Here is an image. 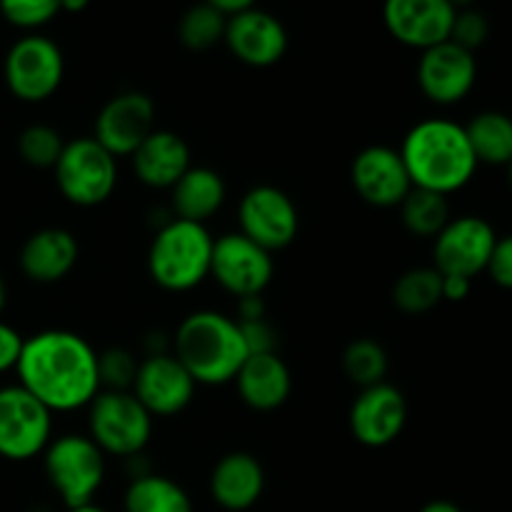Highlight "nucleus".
I'll list each match as a JSON object with an SVG mask.
<instances>
[{
	"instance_id": "f257e3e1",
	"label": "nucleus",
	"mask_w": 512,
	"mask_h": 512,
	"mask_svg": "<svg viewBox=\"0 0 512 512\" xmlns=\"http://www.w3.org/2000/svg\"><path fill=\"white\" fill-rule=\"evenodd\" d=\"M23 385L50 413H73L100 393L98 353L73 330H40L23 340L15 365Z\"/></svg>"
},
{
	"instance_id": "f03ea898",
	"label": "nucleus",
	"mask_w": 512,
	"mask_h": 512,
	"mask_svg": "<svg viewBox=\"0 0 512 512\" xmlns=\"http://www.w3.org/2000/svg\"><path fill=\"white\" fill-rule=\"evenodd\" d=\"M413 188L453 195L463 190L478 170L465 125L448 118H428L415 123L400 145Z\"/></svg>"
},
{
	"instance_id": "7ed1b4c3",
	"label": "nucleus",
	"mask_w": 512,
	"mask_h": 512,
	"mask_svg": "<svg viewBox=\"0 0 512 512\" xmlns=\"http://www.w3.org/2000/svg\"><path fill=\"white\" fill-rule=\"evenodd\" d=\"M170 353L198 385H228L248 358L240 323L220 310H195L180 320Z\"/></svg>"
},
{
	"instance_id": "20e7f679",
	"label": "nucleus",
	"mask_w": 512,
	"mask_h": 512,
	"mask_svg": "<svg viewBox=\"0 0 512 512\" xmlns=\"http://www.w3.org/2000/svg\"><path fill=\"white\" fill-rule=\"evenodd\" d=\"M215 238L208 225L170 218L148 248V275L165 293H188L210 278Z\"/></svg>"
},
{
	"instance_id": "39448f33",
	"label": "nucleus",
	"mask_w": 512,
	"mask_h": 512,
	"mask_svg": "<svg viewBox=\"0 0 512 512\" xmlns=\"http://www.w3.org/2000/svg\"><path fill=\"white\" fill-rule=\"evenodd\" d=\"M153 423L130 390H100L88 405V438L110 458H140L153 438Z\"/></svg>"
},
{
	"instance_id": "423d86ee",
	"label": "nucleus",
	"mask_w": 512,
	"mask_h": 512,
	"mask_svg": "<svg viewBox=\"0 0 512 512\" xmlns=\"http://www.w3.org/2000/svg\"><path fill=\"white\" fill-rule=\"evenodd\" d=\"M53 175L60 195L70 205L95 208L118 188V158H113L93 135L75 138L65 143Z\"/></svg>"
},
{
	"instance_id": "0eeeda50",
	"label": "nucleus",
	"mask_w": 512,
	"mask_h": 512,
	"mask_svg": "<svg viewBox=\"0 0 512 512\" xmlns=\"http://www.w3.org/2000/svg\"><path fill=\"white\" fill-rule=\"evenodd\" d=\"M43 470L65 508H75L90 503L103 485L105 455L88 435L65 433L45 448Z\"/></svg>"
},
{
	"instance_id": "6e6552de",
	"label": "nucleus",
	"mask_w": 512,
	"mask_h": 512,
	"mask_svg": "<svg viewBox=\"0 0 512 512\" xmlns=\"http://www.w3.org/2000/svg\"><path fill=\"white\" fill-rule=\"evenodd\" d=\"M3 78L10 95L20 103H45L63 85V50L55 40L40 33L23 35L5 53Z\"/></svg>"
},
{
	"instance_id": "1a4fd4ad",
	"label": "nucleus",
	"mask_w": 512,
	"mask_h": 512,
	"mask_svg": "<svg viewBox=\"0 0 512 512\" xmlns=\"http://www.w3.org/2000/svg\"><path fill=\"white\" fill-rule=\"evenodd\" d=\"M53 440V413L23 385L0 388V458L25 463L45 453Z\"/></svg>"
},
{
	"instance_id": "9d476101",
	"label": "nucleus",
	"mask_w": 512,
	"mask_h": 512,
	"mask_svg": "<svg viewBox=\"0 0 512 512\" xmlns=\"http://www.w3.org/2000/svg\"><path fill=\"white\" fill-rule=\"evenodd\" d=\"M238 225V233H243L245 238L258 243L268 253H278L298 238V205L275 185H253L238 203Z\"/></svg>"
},
{
	"instance_id": "9b49d317",
	"label": "nucleus",
	"mask_w": 512,
	"mask_h": 512,
	"mask_svg": "<svg viewBox=\"0 0 512 512\" xmlns=\"http://www.w3.org/2000/svg\"><path fill=\"white\" fill-rule=\"evenodd\" d=\"M275 260L273 253L260 248L243 233H225L215 238L210 278L233 298H253L263 295L273 283Z\"/></svg>"
},
{
	"instance_id": "f8f14e48",
	"label": "nucleus",
	"mask_w": 512,
	"mask_h": 512,
	"mask_svg": "<svg viewBox=\"0 0 512 512\" xmlns=\"http://www.w3.org/2000/svg\"><path fill=\"white\" fill-rule=\"evenodd\" d=\"M495 240V228L480 215L450 218L433 238V268L440 275H463L473 280L488 268Z\"/></svg>"
},
{
	"instance_id": "ddd939ff",
	"label": "nucleus",
	"mask_w": 512,
	"mask_h": 512,
	"mask_svg": "<svg viewBox=\"0 0 512 512\" xmlns=\"http://www.w3.org/2000/svg\"><path fill=\"white\" fill-rule=\"evenodd\" d=\"M408 423V400L393 383H378L355 395L348 413L350 435L363 448H388L403 435Z\"/></svg>"
},
{
	"instance_id": "4468645a",
	"label": "nucleus",
	"mask_w": 512,
	"mask_h": 512,
	"mask_svg": "<svg viewBox=\"0 0 512 512\" xmlns=\"http://www.w3.org/2000/svg\"><path fill=\"white\" fill-rule=\"evenodd\" d=\"M198 383L190 378L173 353L145 355L135 373L130 393L143 403L153 418H175L190 408Z\"/></svg>"
},
{
	"instance_id": "2eb2a0df",
	"label": "nucleus",
	"mask_w": 512,
	"mask_h": 512,
	"mask_svg": "<svg viewBox=\"0 0 512 512\" xmlns=\"http://www.w3.org/2000/svg\"><path fill=\"white\" fill-rule=\"evenodd\" d=\"M155 130V103L143 90H123L100 108L93 138L113 158H130Z\"/></svg>"
},
{
	"instance_id": "dca6fc26",
	"label": "nucleus",
	"mask_w": 512,
	"mask_h": 512,
	"mask_svg": "<svg viewBox=\"0 0 512 512\" xmlns=\"http://www.w3.org/2000/svg\"><path fill=\"white\" fill-rule=\"evenodd\" d=\"M418 88L430 103L455 105L470 95L478 80V60L475 53L460 48L453 40L423 50L418 60Z\"/></svg>"
},
{
	"instance_id": "f3484780",
	"label": "nucleus",
	"mask_w": 512,
	"mask_h": 512,
	"mask_svg": "<svg viewBox=\"0 0 512 512\" xmlns=\"http://www.w3.org/2000/svg\"><path fill=\"white\" fill-rule=\"evenodd\" d=\"M350 183L363 203L380 210L398 208L413 190L403 155L390 145H368L360 150L350 165Z\"/></svg>"
},
{
	"instance_id": "a211bd4d",
	"label": "nucleus",
	"mask_w": 512,
	"mask_h": 512,
	"mask_svg": "<svg viewBox=\"0 0 512 512\" xmlns=\"http://www.w3.org/2000/svg\"><path fill=\"white\" fill-rule=\"evenodd\" d=\"M223 43L248 68H270L288 53V30L268 10L248 8L230 15Z\"/></svg>"
},
{
	"instance_id": "6ab92c4d",
	"label": "nucleus",
	"mask_w": 512,
	"mask_h": 512,
	"mask_svg": "<svg viewBox=\"0 0 512 512\" xmlns=\"http://www.w3.org/2000/svg\"><path fill=\"white\" fill-rule=\"evenodd\" d=\"M458 10L448 0H385V30L405 48L428 50L450 40Z\"/></svg>"
},
{
	"instance_id": "aec40b11",
	"label": "nucleus",
	"mask_w": 512,
	"mask_h": 512,
	"mask_svg": "<svg viewBox=\"0 0 512 512\" xmlns=\"http://www.w3.org/2000/svg\"><path fill=\"white\" fill-rule=\"evenodd\" d=\"M80 258L78 238L68 228H40L20 248V270L30 283L53 285L68 278Z\"/></svg>"
},
{
	"instance_id": "412c9836",
	"label": "nucleus",
	"mask_w": 512,
	"mask_h": 512,
	"mask_svg": "<svg viewBox=\"0 0 512 512\" xmlns=\"http://www.w3.org/2000/svg\"><path fill=\"white\" fill-rule=\"evenodd\" d=\"M210 498L228 512L253 508L265 490V468L253 453L233 450L225 453L210 473Z\"/></svg>"
},
{
	"instance_id": "4be33fe9",
	"label": "nucleus",
	"mask_w": 512,
	"mask_h": 512,
	"mask_svg": "<svg viewBox=\"0 0 512 512\" xmlns=\"http://www.w3.org/2000/svg\"><path fill=\"white\" fill-rule=\"evenodd\" d=\"M233 383L240 400L255 413H273L283 408L293 393V375L278 353L248 355Z\"/></svg>"
},
{
	"instance_id": "5701e85b",
	"label": "nucleus",
	"mask_w": 512,
	"mask_h": 512,
	"mask_svg": "<svg viewBox=\"0 0 512 512\" xmlns=\"http://www.w3.org/2000/svg\"><path fill=\"white\" fill-rule=\"evenodd\" d=\"M133 173L145 188L170 190L190 168V148L185 138L165 128H155L130 155Z\"/></svg>"
},
{
	"instance_id": "b1692460",
	"label": "nucleus",
	"mask_w": 512,
	"mask_h": 512,
	"mask_svg": "<svg viewBox=\"0 0 512 512\" xmlns=\"http://www.w3.org/2000/svg\"><path fill=\"white\" fill-rule=\"evenodd\" d=\"M228 185L218 170L208 165H190L183 178L170 188V215L178 220L208 225L223 210Z\"/></svg>"
},
{
	"instance_id": "393cba45",
	"label": "nucleus",
	"mask_w": 512,
	"mask_h": 512,
	"mask_svg": "<svg viewBox=\"0 0 512 512\" xmlns=\"http://www.w3.org/2000/svg\"><path fill=\"white\" fill-rule=\"evenodd\" d=\"M125 512H193L183 485L158 473H140L130 480L123 498Z\"/></svg>"
},
{
	"instance_id": "a878e982",
	"label": "nucleus",
	"mask_w": 512,
	"mask_h": 512,
	"mask_svg": "<svg viewBox=\"0 0 512 512\" xmlns=\"http://www.w3.org/2000/svg\"><path fill=\"white\" fill-rule=\"evenodd\" d=\"M465 133L478 163L508 165L512 160V115L483 110L465 125Z\"/></svg>"
},
{
	"instance_id": "bb28decb",
	"label": "nucleus",
	"mask_w": 512,
	"mask_h": 512,
	"mask_svg": "<svg viewBox=\"0 0 512 512\" xmlns=\"http://www.w3.org/2000/svg\"><path fill=\"white\" fill-rule=\"evenodd\" d=\"M393 305L405 315H425L443 303V275L430 268H410L390 290Z\"/></svg>"
},
{
	"instance_id": "cd10ccee",
	"label": "nucleus",
	"mask_w": 512,
	"mask_h": 512,
	"mask_svg": "<svg viewBox=\"0 0 512 512\" xmlns=\"http://www.w3.org/2000/svg\"><path fill=\"white\" fill-rule=\"evenodd\" d=\"M398 208L405 230L415 238H435L448 225V220L453 218L448 198L423 188L410 190Z\"/></svg>"
},
{
	"instance_id": "c85d7f7f",
	"label": "nucleus",
	"mask_w": 512,
	"mask_h": 512,
	"mask_svg": "<svg viewBox=\"0 0 512 512\" xmlns=\"http://www.w3.org/2000/svg\"><path fill=\"white\" fill-rule=\"evenodd\" d=\"M225 25H228V15L200 0L180 15L178 40L190 53H208L215 45L223 43Z\"/></svg>"
},
{
	"instance_id": "c756f323",
	"label": "nucleus",
	"mask_w": 512,
	"mask_h": 512,
	"mask_svg": "<svg viewBox=\"0 0 512 512\" xmlns=\"http://www.w3.org/2000/svg\"><path fill=\"white\" fill-rule=\"evenodd\" d=\"M390 360L388 350L375 338H355L343 350V373L345 378L360 390L370 388L388 380Z\"/></svg>"
},
{
	"instance_id": "7c9ffc66",
	"label": "nucleus",
	"mask_w": 512,
	"mask_h": 512,
	"mask_svg": "<svg viewBox=\"0 0 512 512\" xmlns=\"http://www.w3.org/2000/svg\"><path fill=\"white\" fill-rule=\"evenodd\" d=\"M15 148H18L20 160H23L25 165H30V168L53 170L60 153H63L65 140L53 125L33 123L28 125V128L20 130Z\"/></svg>"
},
{
	"instance_id": "2f4dec72",
	"label": "nucleus",
	"mask_w": 512,
	"mask_h": 512,
	"mask_svg": "<svg viewBox=\"0 0 512 512\" xmlns=\"http://www.w3.org/2000/svg\"><path fill=\"white\" fill-rule=\"evenodd\" d=\"M140 360L125 348H108L98 353V375L103 390H130Z\"/></svg>"
},
{
	"instance_id": "473e14b6",
	"label": "nucleus",
	"mask_w": 512,
	"mask_h": 512,
	"mask_svg": "<svg viewBox=\"0 0 512 512\" xmlns=\"http://www.w3.org/2000/svg\"><path fill=\"white\" fill-rule=\"evenodd\" d=\"M60 13V0H0V15L20 30H38Z\"/></svg>"
},
{
	"instance_id": "72a5a7b5",
	"label": "nucleus",
	"mask_w": 512,
	"mask_h": 512,
	"mask_svg": "<svg viewBox=\"0 0 512 512\" xmlns=\"http://www.w3.org/2000/svg\"><path fill=\"white\" fill-rule=\"evenodd\" d=\"M488 35L490 23L488 18H485V13H480V10L475 8H465L455 13L453 28H450V40H453L455 45L475 53L480 45H485Z\"/></svg>"
},
{
	"instance_id": "f704fd0d",
	"label": "nucleus",
	"mask_w": 512,
	"mask_h": 512,
	"mask_svg": "<svg viewBox=\"0 0 512 512\" xmlns=\"http://www.w3.org/2000/svg\"><path fill=\"white\" fill-rule=\"evenodd\" d=\"M238 323H240V333H243V340H245V348H248V355L275 353L278 338H275V330L268 318L238 320Z\"/></svg>"
},
{
	"instance_id": "c9c22d12",
	"label": "nucleus",
	"mask_w": 512,
	"mask_h": 512,
	"mask_svg": "<svg viewBox=\"0 0 512 512\" xmlns=\"http://www.w3.org/2000/svg\"><path fill=\"white\" fill-rule=\"evenodd\" d=\"M485 273L493 278L495 285L512 290V235L495 240L493 255H490Z\"/></svg>"
},
{
	"instance_id": "e433bc0d",
	"label": "nucleus",
	"mask_w": 512,
	"mask_h": 512,
	"mask_svg": "<svg viewBox=\"0 0 512 512\" xmlns=\"http://www.w3.org/2000/svg\"><path fill=\"white\" fill-rule=\"evenodd\" d=\"M23 335L13 328V325L0 320V375L15 370L20 360V350H23Z\"/></svg>"
},
{
	"instance_id": "4c0bfd02",
	"label": "nucleus",
	"mask_w": 512,
	"mask_h": 512,
	"mask_svg": "<svg viewBox=\"0 0 512 512\" xmlns=\"http://www.w3.org/2000/svg\"><path fill=\"white\" fill-rule=\"evenodd\" d=\"M473 290V280L463 275H443V300L448 303H463Z\"/></svg>"
},
{
	"instance_id": "58836bf2",
	"label": "nucleus",
	"mask_w": 512,
	"mask_h": 512,
	"mask_svg": "<svg viewBox=\"0 0 512 512\" xmlns=\"http://www.w3.org/2000/svg\"><path fill=\"white\" fill-rule=\"evenodd\" d=\"M258 318H268V315H265L263 295H253V298H240L238 300V318H235V320H258Z\"/></svg>"
},
{
	"instance_id": "ea45409f",
	"label": "nucleus",
	"mask_w": 512,
	"mask_h": 512,
	"mask_svg": "<svg viewBox=\"0 0 512 512\" xmlns=\"http://www.w3.org/2000/svg\"><path fill=\"white\" fill-rule=\"evenodd\" d=\"M203 3H208V5H213V8H218L220 13L223 15H235V13H243V10H248V8H255V3H258V0H203Z\"/></svg>"
},
{
	"instance_id": "a19ab883",
	"label": "nucleus",
	"mask_w": 512,
	"mask_h": 512,
	"mask_svg": "<svg viewBox=\"0 0 512 512\" xmlns=\"http://www.w3.org/2000/svg\"><path fill=\"white\" fill-rule=\"evenodd\" d=\"M418 512H463V508H458V505L450 503V500H430V503H425Z\"/></svg>"
},
{
	"instance_id": "79ce46f5",
	"label": "nucleus",
	"mask_w": 512,
	"mask_h": 512,
	"mask_svg": "<svg viewBox=\"0 0 512 512\" xmlns=\"http://www.w3.org/2000/svg\"><path fill=\"white\" fill-rule=\"evenodd\" d=\"M90 0H60V13H83Z\"/></svg>"
},
{
	"instance_id": "37998d69",
	"label": "nucleus",
	"mask_w": 512,
	"mask_h": 512,
	"mask_svg": "<svg viewBox=\"0 0 512 512\" xmlns=\"http://www.w3.org/2000/svg\"><path fill=\"white\" fill-rule=\"evenodd\" d=\"M68 512H108L103 508V505H98V503H93V500H90V503H83V505H75V508H68Z\"/></svg>"
},
{
	"instance_id": "c03bdc74",
	"label": "nucleus",
	"mask_w": 512,
	"mask_h": 512,
	"mask_svg": "<svg viewBox=\"0 0 512 512\" xmlns=\"http://www.w3.org/2000/svg\"><path fill=\"white\" fill-rule=\"evenodd\" d=\"M5 303H8V288H5V280L3 275H0V315H3Z\"/></svg>"
},
{
	"instance_id": "a18cd8bd",
	"label": "nucleus",
	"mask_w": 512,
	"mask_h": 512,
	"mask_svg": "<svg viewBox=\"0 0 512 512\" xmlns=\"http://www.w3.org/2000/svg\"><path fill=\"white\" fill-rule=\"evenodd\" d=\"M455 10H465V8H473L475 0H448Z\"/></svg>"
},
{
	"instance_id": "49530a36",
	"label": "nucleus",
	"mask_w": 512,
	"mask_h": 512,
	"mask_svg": "<svg viewBox=\"0 0 512 512\" xmlns=\"http://www.w3.org/2000/svg\"><path fill=\"white\" fill-rule=\"evenodd\" d=\"M505 168H508V183H510V188H512V160L508 165H505Z\"/></svg>"
}]
</instances>
